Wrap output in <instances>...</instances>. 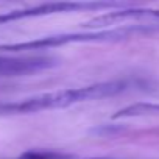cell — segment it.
<instances>
[{
  "instance_id": "6da1fadb",
  "label": "cell",
  "mask_w": 159,
  "mask_h": 159,
  "mask_svg": "<svg viewBox=\"0 0 159 159\" xmlns=\"http://www.w3.org/2000/svg\"><path fill=\"white\" fill-rule=\"evenodd\" d=\"M126 81H105L97 83L78 89H66V91H56L50 94L36 95L17 103H10L0 106V111L8 112V114H33L41 112L45 109H56V108H66L75 103L89 102V100H100L106 97L117 95L126 89Z\"/></svg>"
},
{
  "instance_id": "277c9868",
  "label": "cell",
  "mask_w": 159,
  "mask_h": 159,
  "mask_svg": "<svg viewBox=\"0 0 159 159\" xmlns=\"http://www.w3.org/2000/svg\"><path fill=\"white\" fill-rule=\"evenodd\" d=\"M56 64V59L48 56H25L8 58L0 56V76H22L42 72Z\"/></svg>"
},
{
  "instance_id": "52a82bcc",
  "label": "cell",
  "mask_w": 159,
  "mask_h": 159,
  "mask_svg": "<svg viewBox=\"0 0 159 159\" xmlns=\"http://www.w3.org/2000/svg\"><path fill=\"white\" fill-rule=\"evenodd\" d=\"M89 159H111V157H89Z\"/></svg>"
},
{
  "instance_id": "8992f818",
  "label": "cell",
  "mask_w": 159,
  "mask_h": 159,
  "mask_svg": "<svg viewBox=\"0 0 159 159\" xmlns=\"http://www.w3.org/2000/svg\"><path fill=\"white\" fill-rule=\"evenodd\" d=\"M17 159H73V156L55 150H28Z\"/></svg>"
},
{
  "instance_id": "3957f363",
  "label": "cell",
  "mask_w": 159,
  "mask_h": 159,
  "mask_svg": "<svg viewBox=\"0 0 159 159\" xmlns=\"http://www.w3.org/2000/svg\"><path fill=\"white\" fill-rule=\"evenodd\" d=\"M116 7L112 3H97V2H53V3H44L39 7L27 8V10H14L8 13L0 14V25L28 19V17H39L55 13H69V11H80V10H102V8H111Z\"/></svg>"
},
{
  "instance_id": "5b68a950",
  "label": "cell",
  "mask_w": 159,
  "mask_h": 159,
  "mask_svg": "<svg viewBox=\"0 0 159 159\" xmlns=\"http://www.w3.org/2000/svg\"><path fill=\"white\" fill-rule=\"evenodd\" d=\"M139 19H157L159 20V11L153 10H140V8H129V10H119V11H111L105 13L102 16H97L84 24L86 28H105L111 27L116 24H123L128 20H139Z\"/></svg>"
},
{
  "instance_id": "7a4b0ae2",
  "label": "cell",
  "mask_w": 159,
  "mask_h": 159,
  "mask_svg": "<svg viewBox=\"0 0 159 159\" xmlns=\"http://www.w3.org/2000/svg\"><path fill=\"white\" fill-rule=\"evenodd\" d=\"M157 30L156 25H129L116 30H105V31H92V33H75V34H56V36H45L41 39L28 41V42H17V44H5L0 45L2 52H24V50H41L50 48L58 45H66L70 42H106V41H120L126 38H133L137 34H145L150 31Z\"/></svg>"
}]
</instances>
